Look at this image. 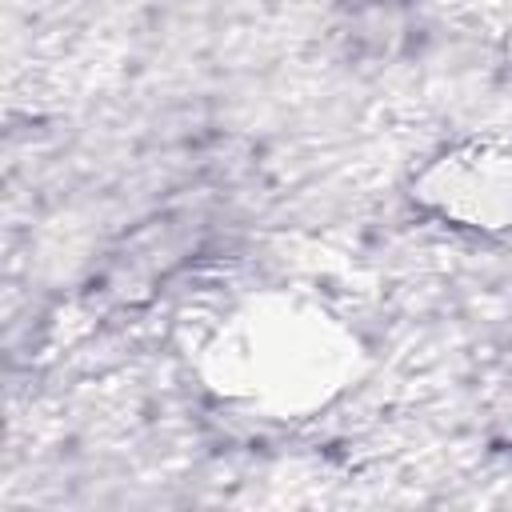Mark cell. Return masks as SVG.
Masks as SVG:
<instances>
[{"instance_id":"obj_1","label":"cell","mask_w":512,"mask_h":512,"mask_svg":"<svg viewBox=\"0 0 512 512\" xmlns=\"http://www.w3.org/2000/svg\"><path fill=\"white\" fill-rule=\"evenodd\" d=\"M356 332L304 292H256L228 308L200 348L204 384L264 420H304L340 400L360 372Z\"/></svg>"},{"instance_id":"obj_2","label":"cell","mask_w":512,"mask_h":512,"mask_svg":"<svg viewBox=\"0 0 512 512\" xmlns=\"http://www.w3.org/2000/svg\"><path fill=\"white\" fill-rule=\"evenodd\" d=\"M412 200L468 232H512V144L468 140L436 152L412 180Z\"/></svg>"}]
</instances>
